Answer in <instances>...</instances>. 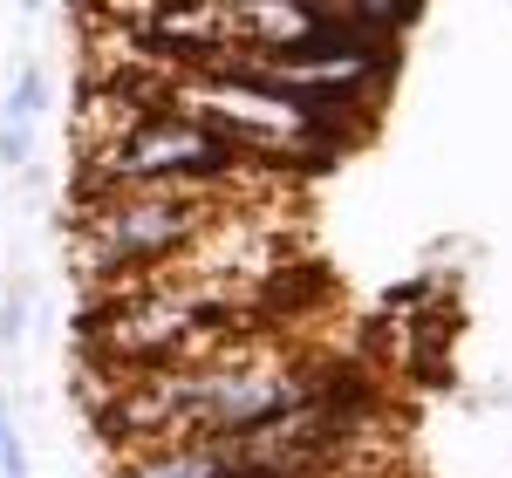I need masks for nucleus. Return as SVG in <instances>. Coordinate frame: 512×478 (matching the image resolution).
<instances>
[{
	"mask_svg": "<svg viewBox=\"0 0 512 478\" xmlns=\"http://www.w3.org/2000/svg\"><path fill=\"white\" fill-rule=\"evenodd\" d=\"M239 192L219 185H130V192H96L76 212V274L89 287H123L178 260Z\"/></svg>",
	"mask_w": 512,
	"mask_h": 478,
	"instance_id": "f257e3e1",
	"label": "nucleus"
},
{
	"mask_svg": "<svg viewBox=\"0 0 512 478\" xmlns=\"http://www.w3.org/2000/svg\"><path fill=\"white\" fill-rule=\"evenodd\" d=\"M226 472H233V444L226 438H185V444L130 451L117 478H226Z\"/></svg>",
	"mask_w": 512,
	"mask_h": 478,
	"instance_id": "f03ea898",
	"label": "nucleus"
},
{
	"mask_svg": "<svg viewBox=\"0 0 512 478\" xmlns=\"http://www.w3.org/2000/svg\"><path fill=\"white\" fill-rule=\"evenodd\" d=\"M437 301H451V294H444V280H437V274H417V280H396L383 308H390V315H424V308H437Z\"/></svg>",
	"mask_w": 512,
	"mask_h": 478,
	"instance_id": "7ed1b4c3",
	"label": "nucleus"
},
{
	"mask_svg": "<svg viewBox=\"0 0 512 478\" xmlns=\"http://www.w3.org/2000/svg\"><path fill=\"white\" fill-rule=\"evenodd\" d=\"M41 110H48V82H41V69H21L14 89H7V103H0V117H28L35 123Z\"/></svg>",
	"mask_w": 512,
	"mask_h": 478,
	"instance_id": "20e7f679",
	"label": "nucleus"
},
{
	"mask_svg": "<svg viewBox=\"0 0 512 478\" xmlns=\"http://www.w3.org/2000/svg\"><path fill=\"white\" fill-rule=\"evenodd\" d=\"M28 151H35V123H28V117H0V164L21 171Z\"/></svg>",
	"mask_w": 512,
	"mask_h": 478,
	"instance_id": "39448f33",
	"label": "nucleus"
},
{
	"mask_svg": "<svg viewBox=\"0 0 512 478\" xmlns=\"http://www.w3.org/2000/svg\"><path fill=\"white\" fill-rule=\"evenodd\" d=\"M21 335H28V294L14 287V294L0 301V349H21Z\"/></svg>",
	"mask_w": 512,
	"mask_h": 478,
	"instance_id": "423d86ee",
	"label": "nucleus"
},
{
	"mask_svg": "<svg viewBox=\"0 0 512 478\" xmlns=\"http://www.w3.org/2000/svg\"><path fill=\"white\" fill-rule=\"evenodd\" d=\"M14 444H21V438H14V431H7V417H0V458H7Z\"/></svg>",
	"mask_w": 512,
	"mask_h": 478,
	"instance_id": "0eeeda50",
	"label": "nucleus"
},
{
	"mask_svg": "<svg viewBox=\"0 0 512 478\" xmlns=\"http://www.w3.org/2000/svg\"><path fill=\"white\" fill-rule=\"evenodd\" d=\"M41 7H48V0H21V14H41Z\"/></svg>",
	"mask_w": 512,
	"mask_h": 478,
	"instance_id": "6e6552de",
	"label": "nucleus"
}]
</instances>
